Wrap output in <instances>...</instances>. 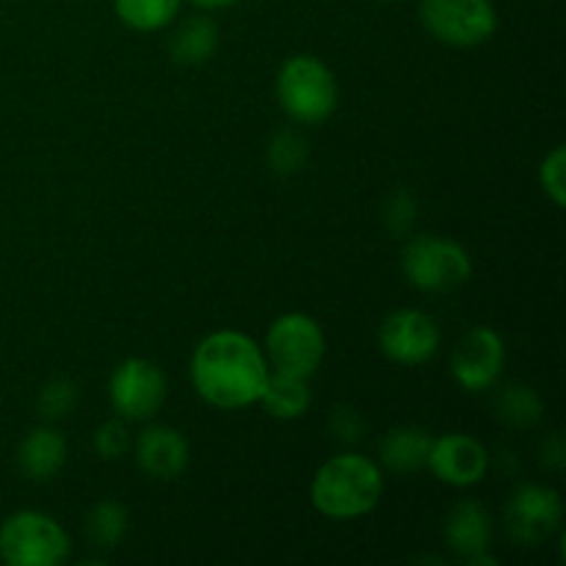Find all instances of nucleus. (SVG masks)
<instances>
[{
    "label": "nucleus",
    "instance_id": "nucleus-1",
    "mask_svg": "<svg viewBox=\"0 0 566 566\" xmlns=\"http://www.w3.org/2000/svg\"><path fill=\"white\" fill-rule=\"evenodd\" d=\"M269 363L243 332H213L191 357V381L199 396L219 409H243L263 392Z\"/></svg>",
    "mask_w": 566,
    "mask_h": 566
},
{
    "label": "nucleus",
    "instance_id": "nucleus-2",
    "mask_svg": "<svg viewBox=\"0 0 566 566\" xmlns=\"http://www.w3.org/2000/svg\"><path fill=\"white\" fill-rule=\"evenodd\" d=\"M385 492V479L376 462L359 453H343L321 464L310 497L315 512L329 520H357L374 512Z\"/></svg>",
    "mask_w": 566,
    "mask_h": 566
},
{
    "label": "nucleus",
    "instance_id": "nucleus-3",
    "mask_svg": "<svg viewBox=\"0 0 566 566\" xmlns=\"http://www.w3.org/2000/svg\"><path fill=\"white\" fill-rule=\"evenodd\" d=\"M282 111L298 125H321L335 114L337 83L329 66L315 55H293L276 75Z\"/></svg>",
    "mask_w": 566,
    "mask_h": 566
},
{
    "label": "nucleus",
    "instance_id": "nucleus-4",
    "mask_svg": "<svg viewBox=\"0 0 566 566\" xmlns=\"http://www.w3.org/2000/svg\"><path fill=\"white\" fill-rule=\"evenodd\" d=\"M403 276L423 293H448L462 287L473 274V263L462 243L446 235H418L403 247Z\"/></svg>",
    "mask_w": 566,
    "mask_h": 566
},
{
    "label": "nucleus",
    "instance_id": "nucleus-5",
    "mask_svg": "<svg viewBox=\"0 0 566 566\" xmlns=\"http://www.w3.org/2000/svg\"><path fill=\"white\" fill-rule=\"evenodd\" d=\"M70 558V536L42 512H17L0 525V562L9 566H59Z\"/></svg>",
    "mask_w": 566,
    "mask_h": 566
},
{
    "label": "nucleus",
    "instance_id": "nucleus-6",
    "mask_svg": "<svg viewBox=\"0 0 566 566\" xmlns=\"http://www.w3.org/2000/svg\"><path fill=\"white\" fill-rule=\"evenodd\" d=\"M420 20L437 42L479 48L495 33L497 11L492 0H423Z\"/></svg>",
    "mask_w": 566,
    "mask_h": 566
},
{
    "label": "nucleus",
    "instance_id": "nucleus-7",
    "mask_svg": "<svg viewBox=\"0 0 566 566\" xmlns=\"http://www.w3.org/2000/svg\"><path fill=\"white\" fill-rule=\"evenodd\" d=\"M265 352H269L274 370L310 379L324 359V329L310 315L287 313L271 324L269 335H265Z\"/></svg>",
    "mask_w": 566,
    "mask_h": 566
},
{
    "label": "nucleus",
    "instance_id": "nucleus-8",
    "mask_svg": "<svg viewBox=\"0 0 566 566\" xmlns=\"http://www.w3.org/2000/svg\"><path fill=\"white\" fill-rule=\"evenodd\" d=\"M111 403L125 420H149L166 401V376L149 359H125L111 376Z\"/></svg>",
    "mask_w": 566,
    "mask_h": 566
},
{
    "label": "nucleus",
    "instance_id": "nucleus-9",
    "mask_svg": "<svg viewBox=\"0 0 566 566\" xmlns=\"http://www.w3.org/2000/svg\"><path fill=\"white\" fill-rule=\"evenodd\" d=\"M564 503L556 490L542 484H525L509 497L506 528L514 542L536 547L562 528Z\"/></svg>",
    "mask_w": 566,
    "mask_h": 566
},
{
    "label": "nucleus",
    "instance_id": "nucleus-10",
    "mask_svg": "<svg viewBox=\"0 0 566 566\" xmlns=\"http://www.w3.org/2000/svg\"><path fill=\"white\" fill-rule=\"evenodd\" d=\"M379 348L396 365H423L440 348V326L420 310H396L379 326Z\"/></svg>",
    "mask_w": 566,
    "mask_h": 566
},
{
    "label": "nucleus",
    "instance_id": "nucleus-11",
    "mask_svg": "<svg viewBox=\"0 0 566 566\" xmlns=\"http://www.w3.org/2000/svg\"><path fill=\"white\" fill-rule=\"evenodd\" d=\"M503 363H506V346H503L501 335L490 326H475L462 343L457 346L451 357L453 379L464 387L468 392L490 390L503 374Z\"/></svg>",
    "mask_w": 566,
    "mask_h": 566
},
{
    "label": "nucleus",
    "instance_id": "nucleus-12",
    "mask_svg": "<svg viewBox=\"0 0 566 566\" xmlns=\"http://www.w3.org/2000/svg\"><path fill=\"white\" fill-rule=\"evenodd\" d=\"M426 468L448 486H473L490 470V453L470 434H442L431 442Z\"/></svg>",
    "mask_w": 566,
    "mask_h": 566
},
{
    "label": "nucleus",
    "instance_id": "nucleus-13",
    "mask_svg": "<svg viewBox=\"0 0 566 566\" xmlns=\"http://www.w3.org/2000/svg\"><path fill=\"white\" fill-rule=\"evenodd\" d=\"M191 459V448H188L186 437L169 426H153V429L142 431L136 440V462L142 473L149 479L171 481L188 468Z\"/></svg>",
    "mask_w": 566,
    "mask_h": 566
},
{
    "label": "nucleus",
    "instance_id": "nucleus-14",
    "mask_svg": "<svg viewBox=\"0 0 566 566\" xmlns=\"http://www.w3.org/2000/svg\"><path fill=\"white\" fill-rule=\"evenodd\" d=\"M446 542L464 562L490 551L492 517L486 509L479 501H459L446 517Z\"/></svg>",
    "mask_w": 566,
    "mask_h": 566
},
{
    "label": "nucleus",
    "instance_id": "nucleus-15",
    "mask_svg": "<svg viewBox=\"0 0 566 566\" xmlns=\"http://www.w3.org/2000/svg\"><path fill=\"white\" fill-rule=\"evenodd\" d=\"M66 462V440L55 429H33L17 451V464L31 481H50Z\"/></svg>",
    "mask_w": 566,
    "mask_h": 566
},
{
    "label": "nucleus",
    "instance_id": "nucleus-16",
    "mask_svg": "<svg viewBox=\"0 0 566 566\" xmlns=\"http://www.w3.org/2000/svg\"><path fill=\"white\" fill-rule=\"evenodd\" d=\"M431 442H434V437L426 429H420V426H401V429H392L379 446L381 464L398 475L418 473V470H423L426 464H429Z\"/></svg>",
    "mask_w": 566,
    "mask_h": 566
},
{
    "label": "nucleus",
    "instance_id": "nucleus-17",
    "mask_svg": "<svg viewBox=\"0 0 566 566\" xmlns=\"http://www.w3.org/2000/svg\"><path fill=\"white\" fill-rule=\"evenodd\" d=\"M258 401L263 403V409L271 418L296 420L307 412L313 396H310V385L304 376L285 374V370H269Z\"/></svg>",
    "mask_w": 566,
    "mask_h": 566
},
{
    "label": "nucleus",
    "instance_id": "nucleus-18",
    "mask_svg": "<svg viewBox=\"0 0 566 566\" xmlns=\"http://www.w3.org/2000/svg\"><path fill=\"white\" fill-rule=\"evenodd\" d=\"M219 48V25L210 17H188L169 39V53L177 64L199 66L213 59Z\"/></svg>",
    "mask_w": 566,
    "mask_h": 566
},
{
    "label": "nucleus",
    "instance_id": "nucleus-19",
    "mask_svg": "<svg viewBox=\"0 0 566 566\" xmlns=\"http://www.w3.org/2000/svg\"><path fill=\"white\" fill-rule=\"evenodd\" d=\"M182 0H114V11L133 31H160L180 11Z\"/></svg>",
    "mask_w": 566,
    "mask_h": 566
},
{
    "label": "nucleus",
    "instance_id": "nucleus-20",
    "mask_svg": "<svg viewBox=\"0 0 566 566\" xmlns=\"http://www.w3.org/2000/svg\"><path fill=\"white\" fill-rule=\"evenodd\" d=\"M497 418L512 429H531L545 418V403H542L539 392L534 387L512 385L497 396L495 401Z\"/></svg>",
    "mask_w": 566,
    "mask_h": 566
},
{
    "label": "nucleus",
    "instance_id": "nucleus-21",
    "mask_svg": "<svg viewBox=\"0 0 566 566\" xmlns=\"http://www.w3.org/2000/svg\"><path fill=\"white\" fill-rule=\"evenodd\" d=\"M127 534V509L116 501L94 503L86 517V536L99 551H114Z\"/></svg>",
    "mask_w": 566,
    "mask_h": 566
},
{
    "label": "nucleus",
    "instance_id": "nucleus-22",
    "mask_svg": "<svg viewBox=\"0 0 566 566\" xmlns=\"http://www.w3.org/2000/svg\"><path fill=\"white\" fill-rule=\"evenodd\" d=\"M307 164V142L298 133L282 130L269 144V166L274 175H296Z\"/></svg>",
    "mask_w": 566,
    "mask_h": 566
},
{
    "label": "nucleus",
    "instance_id": "nucleus-23",
    "mask_svg": "<svg viewBox=\"0 0 566 566\" xmlns=\"http://www.w3.org/2000/svg\"><path fill=\"white\" fill-rule=\"evenodd\" d=\"M77 403V387L70 379H53L39 392V412L44 420H61Z\"/></svg>",
    "mask_w": 566,
    "mask_h": 566
},
{
    "label": "nucleus",
    "instance_id": "nucleus-24",
    "mask_svg": "<svg viewBox=\"0 0 566 566\" xmlns=\"http://www.w3.org/2000/svg\"><path fill=\"white\" fill-rule=\"evenodd\" d=\"M542 191L553 199L556 208L566 205V149L556 147L539 166Z\"/></svg>",
    "mask_w": 566,
    "mask_h": 566
},
{
    "label": "nucleus",
    "instance_id": "nucleus-25",
    "mask_svg": "<svg viewBox=\"0 0 566 566\" xmlns=\"http://www.w3.org/2000/svg\"><path fill=\"white\" fill-rule=\"evenodd\" d=\"M127 448H130V431L119 420L103 423L97 429V434H94V451L103 459H119Z\"/></svg>",
    "mask_w": 566,
    "mask_h": 566
},
{
    "label": "nucleus",
    "instance_id": "nucleus-26",
    "mask_svg": "<svg viewBox=\"0 0 566 566\" xmlns=\"http://www.w3.org/2000/svg\"><path fill=\"white\" fill-rule=\"evenodd\" d=\"M415 221V199L407 191H398L387 208V227L392 232H407Z\"/></svg>",
    "mask_w": 566,
    "mask_h": 566
},
{
    "label": "nucleus",
    "instance_id": "nucleus-27",
    "mask_svg": "<svg viewBox=\"0 0 566 566\" xmlns=\"http://www.w3.org/2000/svg\"><path fill=\"white\" fill-rule=\"evenodd\" d=\"M363 431H365V423L354 409H337L335 418H332V434H335V440L348 442V446H352V442L363 440Z\"/></svg>",
    "mask_w": 566,
    "mask_h": 566
},
{
    "label": "nucleus",
    "instance_id": "nucleus-28",
    "mask_svg": "<svg viewBox=\"0 0 566 566\" xmlns=\"http://www.w3.org/2000/svg\"><path fill=\"white\" fill-rule=\"evenodd\" d=\"M564 462H566L564 440H562V434H553L551 440L542 446V464H547V468H553V470H562Z\"/></svg>",
    "mask_w": 566,
    "mask_h": 566
},
{
    "label": "nucleus",
    "instance_id": "nucleus-29",
    "mask_svg": "<svg viewBox=\"0 0 566 566\" xmlns=\"http://www.w3.org/2000/svg\"><path fill=\"white\" fill-rule=\"evenodd\" d=\"M188 3L197 6V9L202 11H216V9H230V6L243 3V0H188Z\"/></svg>",
    "mask_w": 566,
    "mask_h": 566
},
{
    "label": "nucleus",
    "instance_id": "nucleus-30",
    "mask_svg": "<svg viewBox=\"0 0 566 566\" xmlns=\"http://www.w3.org/2000/svg\"><path fill=\"white\" fill-rule=\"evenodd\" d=\"M387 3H396V0H387Z\"/></svg>",
    "mask_w": 566,
    "mask_h": 566
}]
</instances>
